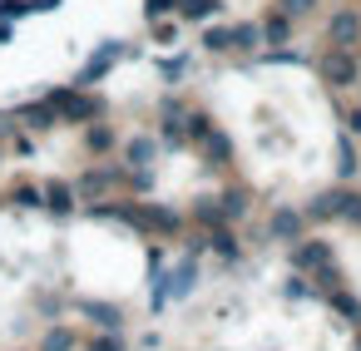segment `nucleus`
<instances>
[{"instance_id":"f257e3e1","label":"nucleus","mask_w":361,"mask_h":351,"mask_svg":"<svg viewBox=\"0 0 361 351\" xmlns=\"http://www.w3.org/2000/svg\"><path fill=\"white\" fill-rule=\"evenodd\" d=\"M322 80L336 85V90L356 85V60H351V50H331V55H322Z\"/></svg>"},{"instance_id":"f03ea898","label":"nucleus","mask_w":361,"mask_h":351,"mask_svg":"<svg viewBox=\"0 0 361 351\" xmlns=\"http://www.w3.org/2000/svg\"><path fill=\"white\" fill-rule=\"evenodd\" d=\"M50 104H55V114H65V119H75V124L99 114V104H94V99H85V94H75V90H55V94H50Z\"/></svg>"},{"instance_id":"7ed1b4c3","label":"nucleus","mask_w":361,"mask_h":351,"mask_svg":"<svg viewBox=\"0 0 361 351\" xmlns=\"http://www.w3.org/2000/svg\"><path fill=\"white\" fill-rule=\"evenodd\" d=\"M326 35H331V45H336V50H351V45H356V35H361V20H356L351 11H336V16H331V25H326Z\"/></svg>"},{"instance_id":"20e7f679","label":"nucleus","mask_w":361,"mask_h":351,"mask_svg":"<svg viewBox=\"0 0 361 351\" xmlns=\"http://www.w3.org/2000/svg\"><path fill=\"white\" fill-rule=\"evenodd\" d=\"M119 173H109V168H94V173H80V183H75V193L80 198H94V193H104L109 183H114Z\"/></svg>"},{"instance_id":"39448f33","label":"nucleus","mask_w":361,"mask_h":351,"mask_svg":"<svg viewBox=\"0 0 361 351\" xmlns=\"http://www.w3.org/2000/svg\"><path fill=\"white\" fill-rule=\"evenodd\" d=\"M114 60H119V45H104V50H99V55H94V60H90V65L80 70V85H90V80H99V75H104V70H109Z\"/></svg>"},{"instance_id":"423d86ee","label":"nucleus","mask_w":361,"mask_h":351,"mask_svg":"<svg viewBox=\"0 0 361 351\" xmlns=\"http://www.w3.org/2000/svg\"><path fill=\"white\" fill-rule=\"evenodd\" d=\"M257 40H262L257 25H233V30H228V50H252Z\"/></svg>"},{"instance_id":"0eeeda50","label":"nucleus","mask_w":361,"mask_h":351,"mask_svg":"<svg viewBox=\"0 0 361 351\" xmlns=\"http://www.w3.org/2000/svg\"><path fill=\"white\" fill-rule=\"evenodd\" d=\"M297 233H302V218H297L292 208L272 213V238H297Z\"/></svg>"},{"instance_id":"6e6552de","label":"nucleus","mask_w":361,"mask_h":351,"mask_svg":"<svg viewBox=\"0 0 361 351\" xmlns=\"http://www.w3.org/2000/svg\"><path fill=\"white\" fill-rule=\"evenodd\" d=\"M25 124L30 129H55V104H30L25 109Z\"/></svg>"},{"instance_id":"1a4fd4ad","label":"nucleus","mask_w":361,"mask_h":351,"mask_svg":"<svg viewBox=\"0 0 361 351\" xmlns=\"http://www.w3.org/2000/svg\"><path fill=\"white\" fill-rule=\"evenodd\" d=\"M45 203H50L55 213H65V208L75 203V188H65V183H45Z\"/></svg>"},{"instance_id":"9d476101","label":"nucleus","mask_w":361,"mask_h":351,"mask_svg":"<svg viewBox=\"0 0 361 351\" xmlns=\"http://www.w3.org/2000/svg\"><path fill=\"white\" fill-rule=\"evenodd\" d=\"M326 257H331V252H326V242H307V247L297 252V262H302V267H326Z\"/></svg>"},{"instance_id":"9b49d317","label":"nucleus","mask_w":361,"mask_h":351,"mask_svg":"<svg viewBox=\"0 0 361 351\" xmlns=\"http://www.w3.org/2000/svg\"><path fill=\"white\" fill-rule=\"evenodd\" d=\"M188 20H208V16H218V0H183L178 6Z\"/></svg>"},{"instance_id":"f8f14e48","label":"nucleus","mask_w":361,"mask_h":351,"mask_svg":"<svg viewBox=\"0 0 361 351\" xmlns=\"http://www.w3.org/2000/svg\"><path fill=\"white\" fill-rule=\"evenodd\" d=\"M75 346V331H65V326H55L45 341H40V351H70Z\"/></svg>"},{"instance_id":"ddd939ff","label":"nucleus","mask_w":361,"mask_h":351,"mask_svg":"<svg viewBox=\"0 0 361 351\" xmlns=\"http://www.w3.org/2000/svg\"><path fill=\"white\" fill-rule=\"evenodd\" d=\"M149 159H154V139H134V144H129V164H139V168H144Z\"/></svg>"},{"instance_id":"4468645a","label":"nucleus","mask_w":361,"mask_h":351,"mask_svg":"<svg viewBox=\"0 0 361 351\" xmlns=\"http://www.w3.org/2000/svg\"><path fill=\"white\" fill-rule=\"evenodd\" d=\"M262 35H267L272 45H282V40H287V16H272V20L262 25Z\"/></svg>"},{"instance_id":"2eb2a0df","label":"nucleus","mask_w":361,"mask_h":351,"mask_svg":"<svg viewBox=\"0 0 361 351\" xmlns=\"http://www.w3.org/2000/svg\"><path fill=\"white\" fill-rule=\"evenodd\" d=\"M109 144H114V129H104V124H94V129H90V149H94V154H104Z\"/></svg>"},{"instance_id":"dca6fc26","label":"nucleus","mask_w":361,"mask_h":351,"mask_svg":"<svg viewBox=\"0 0 361 351\" xmlns=\"http://www.w3.org/2000/svg\"><path fill=\"white\" fill-rule=\"evenodd\" d=\"M0 16H6V20H20V16H30V0H0Z\"/></svg>"},{"instance_id":"f3484780","label":"nucleus","mask_w":361,"mask_h":351,"mask_svg":"<svg viewBox=\"0 0 361 351\" xmlns=\"http://www.w3.org/2000/svg\"><path fill=\"white\" fill-rule=\"evenodd\" d=\"M213 247H218L223 257H238V242H233V233H228V228H218V233H213Z\"/></svg>"},{"instance_id":"a211bd4d","label":"nucleus","mask_w":361,"mask_h":351,"mask_svg":"<svg viewBox=\"0 0 361 351\" xmlns=\"http://www.w3.org/2000/svg\"><path fill=\"white\" fill-rule=\"evenodd\" d=\"M203 50H228V30H203Z\"/></svg>"},{"instance_id":"6ab92c4d","label":"nucleus","mask_w":361,"mask_h":351,"mask_svg":"<svg viewBox=\"0 0 361 351\" xmlns=\"http://www.w3.org/2000/svg\"><path fill=\"white\" fill-rule=\"evenodd\" d=\"M208 159H228V139L223 134H208Z\"/></svg>"},{"instance_id":"aec40b11","label":"nucleus","mask_w":361,"mask_h":351,"mask_svg":"<svg viewBox=\"0 0 361 351\" xmlns=\"http://www.w3.org/2000/svg\"><path fill=\"white\" fill-rule=\"evenodd\" d=\"M188 287H193V262H183L178 277H173V292H188Z\"/></svg>"},{"instance_id":"412c9836","label":"nucleus","mask_w":361,"mask_h":351,"mask_svg":"<svg viewBox=\"0 0 361 351\" xmlns=\"http://www.w3.org/2000/svg\"><path fill=\"white\" fill-rule=\"evenodd\" d=\"M331 302H336V307H341V312H346V316H356V321H361V307H356V302H351V297H346V292H336V297H331Z\"/></svg>"},{"instance_id":"4be33fe9","label":"nucleus","mask_w":361,"mask_h":351,"mask_svg":"<svg viewBox=\"0 0 361 351\" xmlns=\"http://www.w3.org/2000/svg\"><path fill=\"white\" fill-rule=\"evenodd\" d=\"M312 6H317V0H282V11H287V16H307Z\"/></svg>"},{"instance_id":"5701e85b","label":"nucleus","mask_w":361,"mask_h":351,"mask_svg":"<svg viewBox=\"0 0 361 351\" xmlns=\"http://www.w3.org/2000/svg\"><path fill=\"white\" fill-rule=\"evenodd\" d=\"M336 168H341V178H351V173H356V159H351V149H346V144H341V164H336Z\"/></svg>"},{"instance_id":"b1692460","label":"nucleus","mask_w":361,"mask_h":351,"mask_svg":"<svg viewBox=\"0 0 361 351\" xmlns=\"http://www.w3.org/2000/svg\"><path fill=\"white\" fill-rule=\"evenodd\" d=\"M198 223H223V213L213 203H198Z\"/></svg>"},{"instance_id":"393cba45","label":"nucleus","mask_w":361,"mask_h":351,"mask_svg":"<svg viewBox=\"0 0 361 351\" xmlns=\"http://www.w3.org/2000/svg\"><path fill=\"white\" fill-rule=\"evenodd\" d=\"M173 11V0H149V20H159V16H169Z\"/></svg>"},{"instance_id":"a878e982","label":"nucleus","mask_w":361,"mask_h":351,"mask_svg":"<svg viewBox=\"0 0 361 351\" xmlns=\"http://www.w3.org/2000/svg\"><path fill=\"white\" fill-rule=\"evenodd\" d=\"M223 218H243V198H223Z\"/></svg>"},{"instance_id":"bb28decb","label":"nucleus","mask_w":361,"mask_h":351,"mask_svg":"<svg viewBox=\"0 0 361 351\" xmlns=\"http://www.w3.org/2000/svg\"><path fill=\"white\" fill-rule=\"evenodd\" d=\"M90 351H124V346H119V341H114V336H99V341H94V346H90Z\"/></svg>"},{"instance_id":"cd10ccee","label":"nucleus","mask_w":361,"mask_h":351,"mask_svg":"<svg viewBox=\"0 0 361 351\" xmlns=\"http://www.w3.org/2000/svg\"><path fill=\"white\" fill-rule=\"evenodd\" d=\"M346 124H351V134H361V109H356V114H346Z\"/></svg>"}]
</instances>
